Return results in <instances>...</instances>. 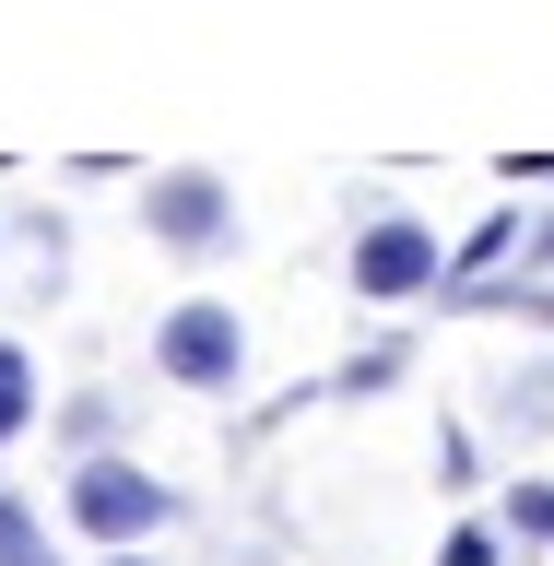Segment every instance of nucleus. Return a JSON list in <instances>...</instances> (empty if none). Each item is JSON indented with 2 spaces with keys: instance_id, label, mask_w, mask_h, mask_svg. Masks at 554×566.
Wrapping results in <instances>:
<instances>
[{
  "instance_id": "f257e3e1",
  "label": "nucleus",
  "mask_w": 554,
  "mask_h": 566,
  "mask_svg": "<svg viewBox=\"0 0 554 566\" xmlns=\"http://www.w3.org/2000/svg\"><path fill=\"white\" fill-rule=\"evenodd\" d=\"M154 507H166V495H154V472H130V460H95V472L71 484V520H83V531H106V543L154 531Z\"/></svg>"
},
{
  "instance_id": "f03ea898",
  "label": "nucleus",
  "mask_w": 554,
  "mask_h": 566,
  "mask_svg": "<svg viewBox=\"0 0 554 566\" xmlns=\"http://www.w3.org/2000/svg\"><path fill=\"white\" fill-rule=\"evenodd\" d=\"M425 272H437V237H425V224H378V237H366V260H354V283H366V295H414Z\"/></svg>"
},
{
  "instance_id": "7ed1b4c3",
  "label": "nucleus",
  "mask_w": 554,
  "mask_h": 566,
  "mask_svg": "<svg viewBox=\"0 0 554 566\" xmlns=\"http://www.w3.org/2000/svg\"><path fill=\"white\" fill-rule=\"evenodd\" d=\"M166 366H177V378H224V366H237V318H224V307L166 318Z\"/></svg>"
},
{
  "instance_id": "20e7f679",
  "label": "nucleus",
  "mask_w": 554,
  "mask_h": 566,
  "mask_svg": "<svg viewBox=\"0 0 554 566\" xmlns=\"http://www.w3.org/2000/svg\"><path fill=\"white\" fill-rule=\"evenodd\" d=\"M154 224H166L177 248H212L224 237V189H212V177H166V189H154Z\"/></svg>"
},
{
  "instance_id": "39448f33",
  "label": "nucleus",
  "mask_w": 554,
  "mask_h": 566,
  "mask_svg": "<svg viewBox=\"0 0 554 566\" xmlns=\"http://www.w3.org/2000/svg\"><path fill=\"white\" fill-rule=\"evenodd\" d=\"M24 413H35V366L0 343V437H24Z\"/></svg>"
},
{
  "instance_id": "423d86ee",
  "label": "nucleus",
  "mask_w": 554,
  "mask_h": 566,
  "mask_svg": "<svg viewBox=\"0 0 554 566\" xmlns=\"http://www.w3.org/2000/svg\"><path fill=\"white\" fill-rule=\"evenodd\" d=\"M520 520H531V531H554V495H520Z\"/></svg>"
}]
</instances>
